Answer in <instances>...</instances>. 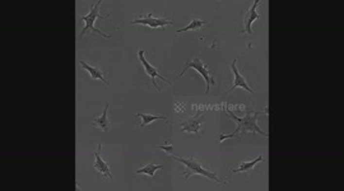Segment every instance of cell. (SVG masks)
<instances>
[{"mask_svg": "<svg viewBox=\"0 0 344 191\" xmlns=\"http://www.w3.org/2000/svg\"><path fill=\"white\" fill-rule=\"evenodd\" d=\"M227 114H228V116L232 119L233 121H236L237 127L232 134L221 135L220 137L221 141H223L224 139H228V138L239 137V135L243 137L246 133H258V134H260L261 137H268L267 133H264V131L259 127V125H258V116L261 114L260 111H255V112H254V111H251L250 108L246 107V115H245L242 119L237 118L236 115L233 114L231 110H228V108H227Z\"/></svg>", "mask_w": 344, "mask_h": 191, "instance_id": "1", "label": "cell"}, {"mask_svg": "<svg viewBox=\"0 0 344 191\" xmlns=\"http://www.w3.org/2000/svg\"><path fill=\"white\" fill-rule=\"evenodd\" d=\"M172 157H173V159H176V161L181 162V163L186 167V171L184 172V176H185V178H189L190 176H194V174H200V176H204V177L210 178V180H213V181L220 182V184H222V182L223 184H226V182L223 181V180L218 178L217 174L208 171V170H206L204 167H202V164L196 161L194 157L181 158V157H179V156H172Z\"/></svg>", "mask_w": 344, "mask_h": 191, "instance_id": "2", "label": "cell"}, {"mask_svg": "<svg viewBox=\"0 0 344 191\" xmlns=\"http://www.w3.org/2000/svg\"><path fill=\"white\" fill-rule=\"evenodd\" d=\"M100 4H101V0H98V1H96V4L93 5V8L91 9V12L87 14V16H85V17H81V20H83L85 22V27H83V30L81 31V37L85 36L86 32L87 31H91V32H95V34L100 35V36L105 37V38H110V35H105L102 31H100L98 28H96L95 23L97 19H103V18H107L108 14H106V16H101L100 14Z\"/></svg>", "mask_w": 344, "mask_h": 191, "instance_id": "3", "label": "cell"}, {"mask_svg": "<svg viewBox=\"0 0 344 191\" xmlns=\"http://www.w3.org/2000/svg\"><path fill=\"white\" fill-rule=\"evenodd\" d=\"M190 68H192V69H195V70L198 71V73H199L203 78H204V81H206V94L209 93L210 87H212V86H214V84H216V82H214L213 77L210 75L208 67L203 64V61L200 60V57H195V59H192V60L186 61L185 69H184V70H182L181 73H180V77H182V75L185 74V71L188 70V69H190Z\"/></svg>", "mask_w": 344, "mask_h": 191, "instance_id": "4", "label": "cell"}, {"mask_svg": "<svg viewBox=\"0 0 344 191\" xmlns=\"http://www.w3.org/2000/svg\"><path fill=\"white\" fill-rule=\"evenodd\" d=\"M138 57H139V60H140V63H142L143 67H144V70H145V73H147V75H149V77H151V79H152L153 86H155V88L157 89V91H159V87L157 86V83H155V78H161V79H162L163 82L171 84V82H170L169 79H166L165 77H162V75L159 74V71H158V69H157V68H155L152 65V64H149L148 61L145 60L144 51L139 50L138 51Z\"/></svg>", "mask_w": 344, "mask_h": 191, "instance_id": "5", "label": "cell"}, {"mask_svg": "<svg viewBox=\"0 0 344 191\" xmlns=\"http://www.w3.org/2000/svg\"><path fill=\"white\" fill-rule=\"evenodd\" d=\"M206 120L204 114L202 111H198L195 116L190 118L189 120L181 122V131H186V133H192V134H202L200 131V125L203 121Z\"/></svg>", "mask_w": 344, "mask_h": 191, "instance_id": "6", "label": "cell"}, {"mask_svg": "<svg viewBox=\"0 0 344 191\" xmlns=\"http://www.w3.org/2000/svg\"><path fill=\"white\" fill-rule=\"evenodd\" d=\"M130 24H144V26H148V27L152 28H158V27H165V26H169V24H172L170 20L163 19V18H155L152 14H145V16H142L138 19L132 20Z\"/></svg>", "mask_w": 344, "mask_h": 191, "instance_id": "7", "label": "cell"}, {"mask_svg": "<svg viewBox=\"0 0 344 191\" xmlns=\"http://www.w3.org/2000/svg\"><path fill=\"white\" fill-rule=\"evenodd\" d=\"M236 61H237V59H233V61L231 63V69H232V71H233V75H235V79H233V84H232V87L229 88L228 89V92H232L233 89H236V88H243L245 91H247L249 93H251V94H254V91L250 88V86L247 84V82H246V79L240 74V71L237 70V67H236Z\"/></svg>", "mask_w": 344, "mask_h": 191, "instance_id": "8", "label": "cell"}, {"mask_svg": "<svg viewBox=\"0 0 344 191\" xmlns=\"http://www.w3.org/2000/svg\"><path fill=\"white\" fill-rule=\"evenodd\" d=\"M259 3H260L259 0H255L253 4V7L247 10V13L245 14V17H243V23H245L243 32H246V34H249V35H253L251 26H253L254 20L259 19V14H258V12H257V8H258V5H259Z\"/></svg>", "mask_w": 344, "mask_h": 191, "instance_id": "9", "label": "cell"}, {"mask_svg": "<svg viewBox=\"0 0 344 191\" xmlns=\"http://www.w3.org/2000/svg\"><path fill=\"white\" fill-rule=\"evenodd\" d=\"M97 151L95 152V157H96V162H95V166L93 167L97 170L98 172H101L103 176H105L106 178H111L112 177V174H111V172H110V167H108V164L106 163L103 159L101 158V147L102 145L101 144H98L97 145Z\"/></svg>", "mask_w": 344, "mask_h": 191, "instance_id": "10", "label": "cell"}, {"mask_svg": "<svg viewBox=\"0 0 344 191\" xmlns=\"http://www.w3.org/2000/svg\"><path fill=\"white\" fill-rule=\"evenodd\" d=\"M79 64H81L82 67H83V69H86V70L89 73V75H91L92 79H100V81L103 82L106 86H110V83H108V82L105 79V77H103V75H106V74L103 73L101 69H98V68H95V67H91V65H88V64L85 63L83 60L79 61Z\"/></svg>", "mask_w": 344, "mask_h": 191, "instance_id": "11", "label": "cell"}, {"mask_svg": "<svg viewBox=\"0 0 344 191\" xmlns=\"http://www.w3.org/2000/svg\"><path fill=\"white\" fill-rule=\"evenodd\" d=\"M108 106H110V104H106L105 108H103V112H102L101 116H100V118H96L95 120H93V124L97 125V126L100 127L102 131H105V133H107V131L110 130V122H108V119H107Z\"/></svg>", "mask_w": 344, "mask_h": 191, "instance_id": "12", "label": "cell"}, {"mask_svg": "<svg viewBox=\"0 0 344 191\" xmlns=\"http://www.w3.org/2000/svg\"><path fill=\"white\" fill-rule=\"evenodd\" d=\"M261 161H263V156H259V157H258L257 159H254V161L242 162V163L240 164V167L232 170V172L233 174H237V172H249V174H251V171L254 170V167H255V166H257V164Z\"/></svg>", "mask_w": 344, "mask_h": 191, "instance_id": "13", "label": "cell"}, {"mask_svg": "<svg viewBox=\"0 0 344 191\" xmlns=\"http://www.w3.org/2000/svg\"><path fill=\"white\" fill-rule=\"evenodd\" d=\"M163 166L162 164H153V163H148L145 167L143 168H139V170H137V174H148L149 177H153L155 176V172L157 171V170H162Z\"/></svg>", "mask_w": 344, "mask_h": 191, "instance_id": "14", "label": "cell"}, {"mask_svg": "<svg viewBox=\"0 0 344 191\" xmlns=\"http://www.w3.org/2000/svg\"><path fill=\"white\" fill-rule=\"evenodd\" d=\"M135 116H137V118L142 119V124H140V127L147 126V125L151 124V122H153L155 120H167V119H166V116H153V115L140 114V112H138V114L135 115Z\"/></svg>", "mask_w": 344, "mask_h": 191, "instance_id": "15", "label": "cell"}, {"mask_svg": "<svg viewBox=\"0 0 344 191\" xmlns=\"http://www.w3.org/2000/svg\"><path fill=\"white\" fill-rule=\"evenodd\" d=\"M204 24H206V22H204V20H200V19H196V18H194V19L190 22L186 27L184 28H180V30H177V34H181V32H188V31H196L199 30V28H202Z\"/></svg>", "mask_w": 344, "mask_h": 191, "instance_id": "16", "label": "cell"}, {"mask_svg": "<svg viewBox=\"0 0 344 191\" xmlns=\"http://www.w3.org/2000/svg\"><path fill=\"white\" fill-rule=\"evenodd\" d=\"M155 148H159V149H163V151H166L167 153H171L172 149H173V147L172 145H167V141H166V144L162 145V147H155Z\"/></svg>", "mask_w": 344, "mask_h": 191, "instance_id": "17", "label": "cell"}]
</instances>
